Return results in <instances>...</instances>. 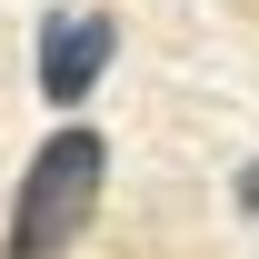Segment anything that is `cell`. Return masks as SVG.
Here are the masks:
<instances>
[{"mask_svg": "<svg viewBox=\"0 0 259 259\" xmlns=\"http://www.w3.org/2000/svg\"><path fill=\"white\" fill-rule=\"evenodd\" d=\"M100 190H110V140L100 130H50L10 190V229H0V259H70L80 229L100 220Z\"/></svg>", "mask_w": 259, "mask_h": 259, "instance_id": "6da1fadb", "label": "cell"}, {"mask_svg": "<svg viewBox=\"0 0 259 259\" xmlns=\"http://www.w3.org/2000/svg\"><path fill=\"white\" fill-rule=\"evenodd\" d=\"M110 60H120V20H110V10H50V20H40L30 70H40V100H50V110H80Z\"/></svg>", "mask_w": 259, "mask_h": 259, "instance_id": "7a4b0ae2", "label": "cell"}, {"mask_svg": "<svg viewBox=\"0 0 259 259\" xmlns=\"http://www.w3.org/2000/svg\"><path fill=\"white\" fill-rule=\"evenodd\" d=\"M239 209H249V220H259V160L239 169Z\"/></svg>", "mask_w": 259, "mask_h": 259, "instance_id": "3957f363", "label": "cell"}]
</instances>
